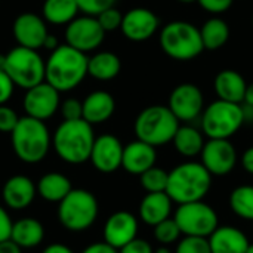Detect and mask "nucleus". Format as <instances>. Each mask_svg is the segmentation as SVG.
<instances>
[{
  "label": "nucleus",
  "mask_w": 253,
  "mask_h": 253,
  "mask_svg": "<svg viewBox=\"0 0 253 253\" xmlns=\"http://www.w3.org/2000/svg\"><path fill=\"white\" fill-rule=\"evenodd\" d=\"M86 76L87 58L83 52L70 44H59L52 50L44 68V82L58 92H67L77 87Z\"/></svg>",
  "instance_id": "f257e3e1"
},
{
  "label": "nucleus",
  "mask_w": 253,
  "mask_h": 253,
  "mask_svg": "<svg viewBox=\"0 0 253 253\" xmlns=\"http://www.w3.org/2000/svg\"><path fill=\"white\" fill-rule=\"evenodd\" d=\"M212 188V175L200 162H185L169 172L166 194L173 203L203 200Z\"/></svg>",
  "instance_id": "f03ea898"
},
{
  "label": "nucleus",
  "mask_w": 253,
  "mask_h": 253,
  "mask_svg": "<svg viewBox=\"0 0 253 253\" xmlns=\"http://www.w3.org/2000/svg\"><path fill=\"white\" fill-rule=\"evenodd\" d=\"M95 142L92 125L86 120H64L52 136V147L58 157L70 165L89 160Z\"/></svg>",
  "instance_id": "7ed1b4c3"
},
{
  "label": "nucleus",
  "mask_w": 253,
  "mask_h": 253,
  "mask_svg": "<svg viewBox=\"0 0 253 253\" xmlns=\"http://www.w3.org/2000/svg\"><path fill=\"white\" fill-rule=\"evenodd\" d=\"M10 135L16 157L28 165L42 162L52 145V138L44 122L30 116L21 117Z\"/></svg>",
  "instance_id": "20e7f679"
},
{
  "label": "nucleus",
  "mask_w": 253,
  "mask_h": 253,
  "mask_svg": "<svg viewBox=\"0 0 253 253\" xmlns=\"http://www.w3.org/2000/svg\"><path fill=\"white\" fill-rule=\"evenodd\" d=\"M179 120L173 116L168 105H150L144 108L135 120V135L139 141L153 147L172 142Z\"/></svg>",
  "instance_id": "39448f33"
},
{
  "label": "nucleus",
  "mask_w": 253,
  "mask_h": 253,
  "mask_svg": "<svg viewBox=\"0 0 253 253\" xmlns=\"http://www.w3.org/2000/svg\"><path fill=\"white\" fill-rule=\"evenodd\" d=\"M163 52L175 61H191L203 50L200 30L188 21H172L160 31Z\"/></svg>",
  "instance_id": "423d86ee"
},
{
  "label": "nucleus",
  "mask_w": 253,
  "mask_h": 253,
  "mask_svg": "<svg viewBox=\"0 0 253 253\" xmlns=\"http://www.w3.org/2000/svg\"><path fill=\"white\" fill-rule=\"evenodd\" d=\"M99 206L96 197L82 188H73L58 208V219L61 225L71 233H82L93 225L98 218Z\"/></svg>",
  "instance_id": "0eeeda50"
},
{
  "label": "nucleus",
  "mask_w": 253,
  "mask_h": 253,
  "mask_svg": "<svg viewBox=\"0 0 253 253\" xmlns=\"http://www.w3.org/2000/svg\"><path fill=\"white\" fill-rule=\"evenodd\" d=\"M242 104L222 99L211 102L200 116V127L208 139H230L243 126Z\"/></svg>",
  "instance_id": "6e6552de"
},
{
  "label": "nucleus",
  "mask_w": 253,
  "mask_h": 253,
  "mask_svg": "<svg viewBox=\"0 0 253 253\" xmlns=\"http://www.w3.org/2000/svg\"><path fill=\"white\" fill-rule=\"evenodd\" d=\"M44 68L46 62L34 49L18 46L6 53L4 71L15 86L25 90L44 82Z\"/></svg>",
  "instance_id": "1a4fd4ad"
},
{
  "label": "nucleus",
  "mask_w": 253,
  "mask_h": 253,
  "mask_svg": "<svg viewBox=\"0 0 253 253\" xmlns=\"http://www.w3.org/2000/svg\"><path fill=\"white\" fill-rule=\"evenodd\" d=\"M173 219L182 236L208 239L219 227L216 211L203 200L178 205Z\"/></svg>",
  "instance_id": "9d476101"
},
{
  "label": "nucleus",
  "mask_w": 253,
  "mask_h": 253,
  "mask_svg": "<svg viewBox=\"0 0 253 253\" xmlns=\"http://www.w3.org/2000/svg\"><path fill=\"white\" fill-rule=\"evenodd\" d=\"M168 107L179 123H191L200 119L205 110L203 92L193 83H181L170 92Z\"/></svg>",
  "instance_id": "9b49d317"
},
{
  "label": "nucleus",
  "mask_w": 253,
  "mask_h": 253,
  "mask_svg": "<svg viewBox=\"0 0 253 253\" xmlns=\"http://www.w3.org/2000/svg\"><path fill=\"white\" fill-rule=\"evenodd\" d=\"M200 159V163L212 176H225L234 170L239 156L230 139H208Z\"/></svg>",
  "instance_id": "f8f14e48"
},
{
  "label": "nucleus",
  "mask_w": 253,
  "mask_h": 253,
  "mask_svg": "<svg viewBox=\"0 0 253 253\" xmlns=\"http://www.w3.org/2000/svg\"><path fill=\"white\" fill-rule=\"evenodd\" d=\"M104 37L105 31L99 25L96 16L90 15L74 18L65 30L67 44L83 53L96 49L104 42Z\"/></svg>",
  "instance_id": "ddd939ff"
},
{
  "label": "nucleus",
  "mask_w": 253,
  "mask_h": 253,
  "mask_svg": "<svg viewBox=\"0 0 253 253\" xmlns=\"http://www.w3.org/2000/svg\"><path fill=\"white\" fill-rule=\"evenodd\" d=\"M24 108L27 116L44 122L58 111L59 92L47 82H42L27 89L24 96Z\"/></svg>",
  "instance_id": "4468645a"
},
{
  "label": "nucleus",
  "mask_w": 253,
  "mask_h": 253,
  "mask_svg": "<svg viewBox=\"0 0 253 253\" xmlns=\"http://www.w3.org/2000/svg\"><path fill=\"white\" fill-rule=\"evenodd\" d=\"M123 148L125 147L117 136L110 133L101 135L95 138L89 160L101 173H113L122 168Z\"/></svg>",
  "instance_id": "2eb2a0df"
},
{
  "label": "nucleus",
  "mask_w": 253,
  "mask_h": 253,
  "mask_svg": "<svg viewBox=\"0 0 253 253\" xmlns=\"http://www.w3.org/2000/svg\"><path fill=\"white\" fill-rule=\"evenodd\" d=\"M160 21L157 15L147 7H133L123 15L122 33L132 42H145L159 30Z\"/></svg>",
  "instance_id": "dca6fc26"
},
{
  "label": "nucleus",
  "mask_w": 253,
  "mask_h": 253,
  "mask_svg": "<svg viewBox=\"0 0 253 253\" xmlns=\"http://www.w3.org/2000/svg\"><path fill=\"white\" fill-rule=\"evenodd\" d=\"M138 219L135 215L126 211L114 212L104 225V242L120 251L125 245L136 239Z\"/></svg>",
  "instance_id": "f3484780"
},
{
  "label": "nucleus",
  "mask_w": 253,
  "mask_h": 253,
  "mask_svg": "<svg viewBox=\"0 0 253 253\" xmlns=\"http://www.w3.org/2000/svg\"><path fill=\"white\" fill-rule=\"evenodd\" d=\"M47 34L44 19L36 13H21L13 22V36L19 46L37 50L43 47Z\"/></svg>",
  "instance_id": "a211bd4d"
},
{
  "label": "nucleus",
  "mask_w": 253,
  "mask_h": 253,
  "mask_svg": "<svg viewBox=\"0 0 253 253\" xmlns=\"http://www.w3.org/2000/svg\"><path fill=\"white\" fill-rule=\"evenodd\" d=\"M36 193V184L25 175L10 176L1 190L3 202L12 211H22L28 208L33 203Z\"/></svg>",
  "instance_id": "6ab92c4d"
},
{
  "label": "nucleus",
  "mask_w": 253,
  "mask_h": 253,
  "mask_svg": "<svg viewBox=\"0 0 253 253\" xmlns=\"http://www.w3.org/2000/svg\"><path fill=\"white\" fill-rule=\"evenodd\" d=\"M156 160H157L156 147L136 139L123 148L122 168L127 173L139 176L150 168L156 166Z\"/></svg>",
  "instance_id": "aec40b11"
},
{
  "label": "nucleus",
  "mask_w": 253,
  "mask_h": 253,
  "mask_svg": "<svg viewBox=\"0 0 253 253\" xmlns=\"http://www.w3.org/2000/svg\"><path fill=\"white\" fill-rule=\"evenodd\" d=\"M212 253H246L249 248V239L246 234L231 225L218 227L208 237Z\"/></svg>",
  "instance_id": "412c9836"
},
{
  "label": "nucleus",
  "mask_w": 253,
  "mask_h": 253,
  "mask_svg": "<svg viewBox=\"0 0 253 253\" xmlns=\"http://www.w3.org/2000/svg\"><path fill=\"white\" fill-rule=\"evenodd\" d=\"M248 83L245 77L236 70H222L215 76L213 89L218 99L243 104Z\"/></svg>",
  "instance_id": "4be33fe9"
},
{
  "label": "nucleus",
  "mask_w": 253,
  "mask_h": 253,
  "mask_svg": "<svg viewBox=\"0 0 253 253\" xmlns=\"http://www.w3.org/2000/svg\"><path fill=\"white\" fill-rule=\"evenodd\" d=\"M83 104V120L89 125H99L107 122L116 110V101L111 93L105 90H95L86 96Z\"/></svg>",
  "instance_id": "5701e85b"
},
{
  "label": "nucleus",
  "mask_w": 253,
  "mask_h": 253,
  "mask_svg": "<svg viewBox=\"0 0 253 253\" xmlns=\"http://www.w3.org/2000/svg\"><path fill=\"white\" fill-rule=\"evenodd\" d=\"M173 202L170 197L163 193H147L139 205V218L147 225H157L162 221L170 218Z\"/></svg>",
  "instance_id": "b1692460"
},
{
  "label": "nucleus",
  "mask_w": 253,
  "mask_h": 253,
  "mask_svg": "<svg viewBox=\"0 0 253 253\" xmlns=\"http://www.w3.org/2000/svg\"><path fill=\"white\" fill-rule=\"evenodd\" d=\"M44 239V228L36 218H21L12 225L10 240L21 249L37 248Z\"/></svg>",
  "instance_id": "393cba45"
},
{
  "label": "nucleus",
  "mask_w": 253,
  "mask_h": 253,
  "mask_svg": "<svg viewBox=\"0 0 253 253\" xmlns=\"http://www.w3.org/2000/svg\"><path fill=\"white\" fill-rule=\"evenodd\" d=\"M173 147L175 150L187 159H193L196 156H200L203 145H205V135L200 129L191 126V125H184L178 127L173 139Z\"/></svg>",
  "instance_id": "a878e982"
},
{
  "label": "nucleus",
  "mask_w": 253,
  "mask_h": 253,
  "mask_svg": "<svg viewBox=\"0 0 253 253\" xmlns=\"http://www.w3.org/2000/svg\"><path fill=\"white\" fill-rule=\"evenodd\" d=\"M36 188L37 194L43 200L50 203H59L73 190V185L65 175L59 172H50L39 179Z\"/></svg>",
  "instance_id": "bb28decb"
},
{
  "label": "nucleus",
  "mask_w": 253,
  "mask_h": 253,
  "mask_svg": "<svg viewBox=\"0 0 253 253\" xmlns=\"http://www.w3.org/2000/svg\"><path fill=\"white\" fill-rule=\"evenodd\" d=\"M200 36L203 42V47L208 50H218L227 44L230 39V27L225 19L215 15L206 19L202 25Z\"/></svg>",
  "instance_id": "cd10ccee"
},
{
  "label": "nucleus",
  "mask_w": 253,
  "mask_h": 253,
  "mask_svg": "<svg viewBox=\"0 0 253 253\" xmlns=\"http://www.w3.org/2000/svg\"><path fill=\"white\" fill-rule=\"evenodd\" d=\"M122 70L120 58L113 52H99L87 58V74L96 80H113Z\"/></svg>",
  "instance_id": "c85d7f7f"
},
{
  "label": "nucleus",
  "mask_w": 253,
  "mask_h": 253,
  "mask_svg": "<svg viewBox=\"0 0 253 253\" xmlns=\"http://www.w3.org/2000/svg\"><path fill=\"white\" fill-rule=\"evenodd\" d=\"M43 18L50 24H70L77 12L79 6L76 0H44L43 3Z\"/></svg>",
  "instance_id": "c756f323"
},
{
  "label": "nucleus",
  "mask_w": 253,
  "mask_h": 253,
  "mask_svg": "<svg viewBox=\"0 0 253 253\" xmlns=\"http://www.w3.org/2000/svg\"><path fill=\"white\" fill-rule=\"evenodd\" d=\"M231 211L243 219L253 221V185H240L230 194Z\"/></svg>",
  "instance_id": "7c9ffc66"
},
{
  "label": "nucleus",
  "mask_w": 253,
  "mask_h": 253,
  "mask_svg": "<svg viewBox=\"0 0 253 253\" xmlns=\"http://www.w3.org/2000/svg\"><path fill=\"white\" fill-rule=\"evenodd\" d=\"M169 179V172H166L162 168L153 166L148 170H145L142 175H139L141 187L147 193H163L166 191Z\"/></svg>",
  "instance_id": "2f4dec72"
},
{
  "label": "nucleus",
  "mask_w": 253,
  "mask_h": 253,
  "mask_svg": "<svg viewBox=\"0 0 253 253\" xmlns=\"http://www.w3.org/2000/svg\"><path fill=\"white\" fill-rule=\"evenodd\" d=\"M179 237H181V230L173 218H168L160 224L154 225V239L163 246L176 243Z\"/></svg>",
  "instance_id": "473e14b6"
},
{
  "label": "nucleus",
  "mask_w": 253,
  "mask_h": 253,
  "mask_svg": "<svg viewBox=\"0 0 253 253\" xmlns=\"http://www.w3.org/2000/svg\"><path fill=\"white\" fill-rule=\"evenodd\" d=\"M175 253H212L208 239L205 237H193L184 236V239L178 240Z\"/></svg>",
  "instance_id": "72a5a7b5"
},
{
  "label": "nucleus",
  "mask_w": 253,
  "mask_h": 253,
  "mask_svg": "<svg viewBox=\"0 0 253 253\" xmlns=\"http://www.w3.org/2000/svg\"><path fill=\"white\" fill-rule=\"evenodd\" d=\"M96 19H98L99 25L102 27V30L107 33V31H114V30L122 27L123 15L120 13L119 9H116L113 6V7H108V9L102 10L99 15H96Z\"/></svg>",
  "instance_id": "f704fd0d"
},
{
  "label": "nucleus",
  "mask_w": 253,
  "mask_h": 253,
  "mask_svg": "<svg viewBox=\"0 0 253 253\" xmlns=\"http://www.w3.org/2000/svg\"><path fill=\"white\" fill-rule=\"evenodd\" d=\"M76 3L79 6V10L84 12L86 15L96 16L102 10L113 7L116 0H76Z\"/></svg>",
  "instance_id": "c9c22d12"
},
{
  "label": "nucleus",
  "mask_w": 253,
  "mask_h": 253,
  "mask_svg": "<svg viewBox=\"0 0 253 253\" xmlns=\"http://www.w3.org/2000/svg\"><path fill=\"white\" fill-rule=\"evenodd\" d=\"M61 114L64 120H80L83 119V104L74 98H70L62 102Z\"/></svg>",
  "instance_id": "e433bc0d"
},
{
  "label": "nucleus",
  "mask_w": 253,
  "mask_h": 253,
  "mask_svg": "<svg viewBox=\"0 0 253 253\" xmlns=\"http://www.w3.org/2000/svg\"><path fill=\"white\" fill-rule=\"evenodd\" d=\"M18 120H19V117L16 116V113L12 108H9L6 105H0V132L12 133V130L18 125Z\"/></svg>",
  "instance_id": "4c0bfd02"
},
{
  "label": "nucleus",
  "mask_w": 253,
  "mask_h": 253,
  "mask_svg": "<svg viewBox=\"0 0 253 253\" xmlns=\"http://www.w3.org/2000/svg\"><path fill=\"white\" fill-rule=\"evenodd\" d=\"M197 3L212 15L225 13L234 3V0H197Z\"/></svg>",
  "instance_id": "58836bf2"
},
{
  "label": "nucleus",
  "mask_w": 253,
  "mask_h": 253,
  "mask_svg": "<svg viewBox=\"0 0 253 253\" xmlns=\"http://www.w3.org/2000/svg\"><path fill=\"white\" fill-rule=\"evenodd\" d=\"M119 253H154V251H153V246L147 240L136 237L127 245H125L119 251Z\"/></svg>",
  "instance_id": "ea45409f"
},
{
  "label": "nucleus",
  "mask_w": 253,
  "mask_h": 253,
  "mask_svg": "<svg viewBox=\"0 0 253 253\" xmlns=\"http://www.w3.org/2000/svg\"><path fill=\"white\" fill-rule=\"evenodd\" d=\"M13 82L4 70H0V105H4L13 93Z\"/></svg>",
  "instance_id": "a19ab883"
},
{
  "label": "nucleus",
  "mask_w": 253,
  "mask_h": 253,
  "mask_svg": "<svg viewBox=\"0 0 253 253\" xmlns=\"http://www.w3.org/2000/svg\"><path fill=\"white\" fill-rule=\"evenodd\" d=\"M12 225H13V222H12L7 211L3 206H0V243L10 239Z\"/></svg>",
  "instance_id": "79ce46f5"
},
{
  "label": "nucleus",
  "mask_w": 253,
  "mask_h": 253,
  "mask_svg": "<svg viewBox=\"0 0 253 253\" xmlns=\"http://www.w3.org/2000/svg\"><path fill=\"white\" fill-rule=\"evenodd\" d=\"M82 253H119L117 249H114L113 246H110L105 242H99V243H92L87 248H84Z\"/></svg>",
  "instance_id": "37998d69"
},
{
  "label": "nucleus",
  "mask_w": 253,
  "mask_h": 253,
  "mask_svg": "<svg viewBox=\"0 0 253 253\" xmlns=\"http://www.w3.org/2000/svg\"><path fill=\"white\" fill-rule=\"evenodd\" d=\"M242 165H243V169L249 173V175H253V145L249 147L243 156H242Z\"/></svg>",
  "instance_id": "c03bdc74"
},
{
  "label": "nucleus",
  "mask_w": 253,
  "mask_h": 253,
  "mask_svg": "<svg viewBox=\"0 0 253 253\" xmlns=\"http://www.w3.org/2000/svg\"><path fill=\"white\" fill-rule=\"evenodd\" d=\"M42 253H74V251L62 243H52V245L46 246Z\"/></svg>",
  "instance_id": "a18cd8bd"
},
{
  "label": "nucleus",
  "mask_w": 253,
  "mask_h": 253,
  "mask_svg": "<svg viewBox=\"0 0 253 253\" xmlns=\"http://www.w3.org/2000/svg\"><path fill=\"white\" fill-rule=\"evenodd\" d=\"M0 253H22V249L16 246L10 239L0 243Z\"/></svg>",
  "instance_id": "49530a36"
},
{
  "label": "nucleus",
  "mask_w": 253,
  "mask_h": 253,
  "mask_svg": "<svg viewBox=\"0 0 253 253\" xmlns=\"http://www.w3.org/2000/svg\"><path fill=\"white\" fill-rule=\"evenodd\" d=\"M58 46H59L58 39H56L55 36H52V34H47V36H46V39H44L43 47H44V49H47V50H55Z\"/></svg>",
  "instance_id": "de8ad7c7"
},
{
  "label": "nucleus",
  "mask_w": 253,
  "mask_h": 253,
  "mask_svg": "<svg viewBox=\"0 0 253 253\" xmlns=\"http://www.w3.org/2000/svg\"><path fill=\"white\" fill-rule=\"evenodd\" d=\"M242 110H243L245 123H253V105L242 104Z\"/></svg>",
  "instance_id": "09e8293b"
},
{
  "label": "nucleus",
  "mask_w": 253,
  "mask_h": 253,
  "mask_svg": "<svg viewBox=\"0 0 253 253\" xmlns=\"http://www.w3.org/2000/svg\"><path fill=\"white\" fill-rule=\"evenodd\" d=\"M243 104H248V105H253V82L248 84L246 87V93H245V101Z\"/></svg>",
  "instance_id": "8fccbe9b"
},
{
  "label": "nucleus",
  "mask_w": 253,
  "mask_h": 253,
  "mask_svg": "<svg viewBox=\"0 0 253 253\" xmlns=\"http://www.w3.org/2000/svg\"><path fill=\"white\" fill-rule=\"evenodd\" d=\"M4 61H6V55H0V70H4Z\"/></svg>",
  "instance_id": "3c124183"
},
{
  "label": "nucleus",
  "mask_w": 253,
  "mask_h": 253,
  "mask_svg": "<svg viewBox=\"0 0 253 253\" xmlns=\"http://www.w3.org/2000/svg\"><path fill=\"white\" fill-rule=\"evenodd\" d=\"M179 3H184V4H190V3H194V1H197V0H178Z\"/></svg>",
  "instance_id": "603ef678"
},
{
  "label": "nucleus",
  "mask_w": 253,
  "mask_h": 253,
  "mask_svg": "<svg viewBox=\"0 0 253 253\" xmlns=\"http://www.w3.org/2000/svg\"><path fill=\"white\" fill-rule=\"evenodd\" d=\"M246 253H253V245H249V248H248Z\"/></svg>",
  "instance_id": "864d4df0"
},
{
  "label": "nucleus",
  "mask_w": 253,
  "mask_h": 253,
  "mask_svg": "<svg viewBox=\"0 0 253 253\" xmlns=\"http://www.w3.org/2000/svg\"><path fill=\"white\" fill-rule=\"evenodd\" d=\"M252 25H253V16H252Z\"/></svg>",
  "instance_id": "5fc2aeb1"
}]
</instances>
